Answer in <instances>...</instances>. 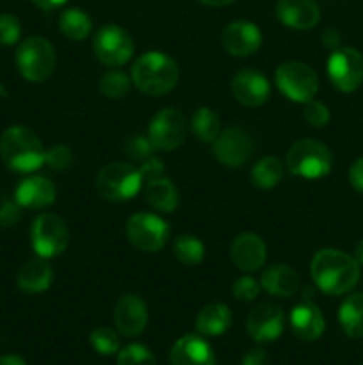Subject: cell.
Segmentation results:
<instances>
[{"mask_svg": "<svg viewBox=\"0 0 363 365\" xmlns=\"http://www.w3.org/2000/svg\"><path fill=\"white\" fill-rule=\"evenodd\" d=\"M312 280L324 294L342 296L352 291L362 277L358 260L349 253L335 248H324L313 255L310 266Z\"/></svg>", "mask_w": 363, "mask_h": 365, "instance_id": "1", "label": "cell"}, {"mask_svg": "<svg viewBox=\"0 0 363 365\" xmlns=\"http://www.w3.org/2000/svg\"><path fill=\"white\" fill-rule=\"evenodd\" d=\"M46 150L34 130L13 125L0 135V157L14 173H34L45 164Z\"/></svg>", "mask_w": 363, "mask_h": 365, "instance_id": "2", "label": "cell"}, {"mask_svg": "<svg viewBox=\"0 0 363 365\" xmlns=\"http://www.w3.org/2000/svg\"><path fill=\"white\" fill-rule=\"evenodd\" d=\"M180 70L173 57L164 52H144L134 63L130 71L132 84L141 93L160 96L169 93L177 86Z\"/></svg>", "mask_w": 363, "mask_h": 365, "instance_id": "3", "label": "cell"}, {"mask_svg": "<svg viewBox=\"0 0 363 365\" xmlns=\"http://www.w3.org/2000/svg\"><path fill=\"white\" fill-rule=\"evenodd\" d=\"M14 61L25 81L43 82L56 70V50L43 36H31L18 45Z\"/></svg>", "mask_w": 363, "mask_h": 365, "instance_id": "4", "label": "cell"}, {"mask_svg": "<svg viewBox=\"0 0 363 365\" xmlns=\"http://www.w3.org/2000/svg\"><path fill=\"white\" fill-rule=\"evenodd\" d=\"M287 168L302 178H322L333 168V153L315 139H299L288 148Z\"/></svg>", "mask_w": 363, "mask_h": 365, "instance_id": "5", "label": "cell"}, {"mask_svg": "<svg viewBox=\"0 0 363 365\" xmlns=\"http://www.w3.org/2000/svg\"><path fill=\"white\" fill-rule=\"evenodd\" d=\"M96 191L109 202H128L142 187L139 168L128 163H110L96 175Z\"/></svg>", "mask_w": 363, "mask_h": 365, "instance_id": "6", "label": "cell"}, {"mask_svg": "<svg viewBox=\"0 0 363 365\" xmlns=\"http://www.w3.org/2000/svg\"><path fill=\"white\" fill-rule=\"evenodd\" d=\"M276 84L288 100L306 103L319 91V77L312 66L299 61H287L276 70Z\"/></svg>", "mask_w": 363, "mask_h": 365, "instance_id": "7", "label": "cell"}, {"mask_svg": "<svg viewBox=\"0 0 363 365\" xmlns=\"http://www.w3.org/2000/svg\"><path fill=\"white\" fill-rule=\"evenodd\" d=\"M31 242L38 257L53 259L64 253L70 245V230L63 217L57 214L45 212L38 216L31 228Z\"/></svg>", "mask_w": 363, "mask_h": 365, "instance_id": "8", "label": "cell"}, {"mask_svg": "<svg viewBox=\"0 0 363 365\" xmlns=\"http://www.w3.org/2000/svg\"><path fill=\"white\" fill-rule=\"evenodd\" d=\"M93 52L96 59L105 66H123L134 53V39L120 25L107 24L96 31L93 39Z\"/></svg>", "mask_w": 363, "mask_h": 365, "instance_id": "9", "label": "cell"}, {"mask_svg": "<svg viewBox=\"0 0 363 365\" xmlns=\"http://www.w3.org/2000/svg\"><path fill=\"white\" fill-rule=\"evenodd\" d=\"M127 237L141 252H159L164 248L169 237V227L162 217L149 212H137L128 217Z\"/></svg>", "mask_w": 363, "mask_h": 365, "instance_id": "10", "label": "cell"}, {"mask_svg": "<svg viewBox=\"0 0 363 365\" xmlns=\"http://www.w3.org/2000/svg\"><path fill=\"white\" fill-rule=\"evenodd\" d=\"M330 81L342 93H352L363 84V56L352 46L335 48L327 59Z\"/></svg>", "mask_w": 363, "mask_h": 365, "instance_id": "11", "label": "cell"}, {"mask_svg": "<svg viewBox=\"0 0 363 365\" xmlns=\"http://www.w3.org/2000/svg\"><path fill=\"white\" fill-rule=\"evenodd\" d=\"M185 134H187V121L184 114L173 107H166L152 118L146 135L152 141L153 148L169 152L184 143Z\"/></svg>", "mask_w": 363, "mask_h": 365, "instance_id": "12", "label": "cell"}, {"mask_svg": "<svg viewBox=\"0 0 363 365\" xmlns=\"http://www.w3.org/2000/svg\"><path fill=\"white\" fill-rule=\"evenodd\" d=\"M216 159L228 168L244 166L253 155L251 135L241 127H228L221 130L216 141L212 143Z\"/></svg>", "mask_w": 363, "mask_h": 365, "instance_id": "13", "label": "cell"}, {"mask_svg": "<svg viewBox=\"0 0 363 365\" xmlns=\"http://www.w3.org/2000/svg\"><path fill=\"white\" fill-rule=\"evenodd\" d=\"M285 314L274 303H262L249 312L248 334L256 342H273L283 334Z\"/></svg>", "mask_w": 363, "mask_h": 365, "instance_id": "14", "label": "cell"}, {"mask_svg": "<svg viewBox=\"0 0 363 365\" xmlns=\"http://www.w3.org/2000/svg\"><path fill=\"white\" fill-rule=\"evenodd\" d=\"M231 93L242 106L260 107L269 100L270 86L265 75L253 68H246L231 81Z\"/></svg>", "mask_w": 363, "mask_h": 365, "instance_id": "15", "label": "cell"}, {"mask_svg": "<svg viewBox=\"0 0 363 365\" xmlns=\"http://www.w3.org/2000/svg\"><path fill=\"white\" fill-rule=\"evenodd\" d=\"M148 323L146 303L135 294H125L117 299L114 309V324L125 337H137Z\"/></svg>", "mask_w": 363, "mask_h": 365, "instance_id": "16", "label": "cell"}, {"mask_svg": "<svg viewBox=\"0 0 363 365\" xmlns=\"http://www.w3.org/2000/svg\"><path fill=\"white\" fill-rule=\"evenodd\" d=\"M223 46L230 56L248 57L262 45V32L255 24L246 20L231 21L223 31Z\"/></svg>", "mask_w": 363, "mask_h": 365, "instance_id": "17", "label": "cell"}, {"mask_svg": "<svg viewBox=\"0 0 363 365\" xmlns=\"http://www.w3.org/2000/svg\"><path fill=\"white\" fill-rule=\"evenodd\" d=\"M231 262L244 273H253L263 267L267 259V246L260 235L244 232L237 235L230 248Z\"/></svg>", "mask_w": 363, "mask_h": 365, "instance_id": "18", "label": "cell"}, {"mask_svg": "<svg viewBox=\"0 0 363 365\" xmlns=\"http://www.w3.org/2000/svg\"><path fill=\"white\" fill-rule=\"evenodd\" d=\"M276 16L285 27L308 31L320 20V9L315 0H278Z\"/></svg>", "mask_w": 363, "mask_h": 365, "instance_id": "19", "label": "cell"}, {"mask_svg": "<svg viewBox=\"0 0 363 365\" xmlns=\"http://www.w3.org/2000/svg\"><path fill=\"white\" fill-rule=\"evenodd\" d=\"M171 365H216V355L201 335H184L169 351Z\"/></svg>", "mask_w": 363, "mask_h": 365, "instance_id": "20", "label": "cell"}, {"mask_svg": "<svg viewBox=\"0 0 363 365\" xmlns=\"http://www.w3.org/2000/svg\"><path fill=\"white\" fill-rule=\"evenodd\" d=\"M290 328L301 341H317L324 334L326 321L319 307L310 299H305L292 309Z\"/></svg>", "mask_w": 363, "mask_h": 365, "instance_id": "21", "label": "cell"}, {"mask_svg": "<svg viewBox=\"0 0 363 365\" xmlns=\"http://www.w3.org/2000/svg\"><path fill=\"white\" fill-rule=\"evenodd\" d=\"M56 185L46 177H28L18 184L14 200L21 209H45L56 202Z\"/></svg>", "mask_w": 363, "mask_h": 365, "instance_id": "22", "label": "cell"}, {"mask_svg": "<svg viewBox=\"0 0 363 365\" xmlns=\"http://www.w3.org/2000/svg\"><path fill=\"white\" fill-rule=\"evenodd\" d=\"M16 282L18 287L27 294H39L52 285L53 271L46 259L38 257L21 266V269L18 271Z\"/></svg>", "mask_w": 363, "mask_h": 365, "instance_id": "23", "label": "cell"}, {"mask_svg": "<svg viewBox=\"0 0 363 365\" xmlns=\"http://www.w3.org/2000/svg\"><path fill=\"white\" fill-rule=\"evenodd\" d=\"M260 285L270 296L290 298L299 289V274L287 264H274L269 269L263 271Z\"/></svg>", "mask_w": 363, "mask_h": 365, "instance_id": "24", "label": "cell"}, {"mask_svg": "<svg viewBox=\"0 0 363 365\" xmlns=\"http://www.w3.org/2000/svg\"><path fill=\"white\" fill-rule=\"evenodd\" d=\"M231 327V312L223 303H209L196 316V330L203 337H217Z\"/></svg>", "mask_w": 363, "mask_h": 365, "instance_id": "25", "label": "cell"}, {"mask_svg": "<svg viewBox=\"0 0 363 365\" xmlns=\"http://www.w3.org/2000/svg\"><path fill=\"white\" fill-rule=\"evenodd\" d=\"M144 196L146 202L155 210H160V212H174L178 207V202H180L177 185L166 177L146 182Z\"/></svg>", "mask_w": 363, "mask_h": 365, "instance_id": "26", "label": "cell"}, {"mask_svg": "<svg viewBox=\"0 0 363 365\" xmlns=\"http://www.w3.org/2000/svg\"><path fill=\"white\" fill-rule=\"evenodd\" d=\"M338 323L347 337H363V292H354L342 302L338 309Z\"/></svg>", "mask_w": 363, "mask_h": 365, "instance_id": "27", "label": "cell"}, {"mask_svg": "<svg viewBox=\"0 0 363 365\" xmlns=\"http://www.w3.org/2000/svg\"><path fill=\"white\" fill-rule=\"evenodd\" d=\"M59 29L71 41H82L88 38L93 31V21L85 11L70 7L64 9L59 16Z\"/></svg>", "mask_w": 363, "mask_h": 365, "instance_id": "28", "label": "cell"}, {"mask_svg": "<svg viewBox=\"0 0 363 365\" xmlns=\"http://www.w3.org/2000/svg\"><path fill=\"white\" fill-rule=\"evenodd\" d=\"M283 163L278 157L267 155L251 170V182L260 189H273L283 178Z\"/></svg>", "mask_w": 363, "mask_h": 365, "instance_id": "29", "label": "cell"}, {"mask_svg": "<svg viewBox=\"0 0 363 365\" xmlns=\"http://www.w3.org/2000/svg\"><path fill=\"white\" fill-rule=\"evenodd\" d=\"M191 128L201 143H214L221 134V120L216 110L209 107H199L191 120Z\"/></svg>", "mask_w": 363, "mask_h": 365, "instance_id": "30", "label": "cell"}, {"mask_svg": "<svg viewBox=\"0 0 363 365\" xmlns=\"http://www.w3.org/2000/svg\"><path fill=\"white\" fill-rule=\"evenodd\" d=\"M173 253L185 266H198L205 257V246L194 235H180L174 241Z\"/></svg>", "mask_w": 363, "mask_h": 365, "instance_id": "31", "label": "cell"}, {"mask_svg": "<svg viewBox=\"0 0 363 365\" xmlns=\"http://www.w3.org/2000/svg\"><path fill=\"white\" fill-rule=\"evenodd\" d=\"M132 78L130 75H127L121 70H110L107 73H103V77L100 78V91L105 98L110 100H120L130 91Z\"/></svg>", "mask_w": 363, "mask_h": 365, "instance_id": "32", "label": "cell"}, {"mask_svg": "<svg viewBox=\"0 0 363 365\" xmlns=\"http://www.w3.org/2000/svg\"><path fill=\"white\" fill-rule=\"evenodd\" d=\"M89 342H91L95 351L105 356L114 355V353H117L121 349L120 335L107 327H100L96 330H93L91 335H89Z\"/></svg>", "mask_w": 363, "mask_h": 365, "instance_id": "33", "label": "cell"}, {"mask_svg": "<svg viewBox=\"0 0 363 365\" xmlns=\"http://www.w3.org/2000/svg\"><path fill=\"white\" fill-rule=\"evenodd\" d=\"M117 365H155V356L146 346L128 344L117 351Z\"/></svg>", "mask_w": 363, "mask_h": 365, "instance_id": "34", "label": "cell"}, {"mask_svg": "<svg viewBox=\"0 0 363 365\" xmlns=\"http://www.w3.org/2000/svg\"><path fill=\"white\" fill-rule=\"evenodd\" d=\"M21 36V25L14 14H0V45H16Z\"/></svg>", "mask_w": 363, "mask_h": 365, "instance_id": "35", "label": "cell"}, {"mask_svg": "<svg viewBox=\"0 0 363 365\" xmlns=\"http://www.w3.org/2000/svg\"><path fill=\"white\" fill-rule=\"evenodd\" d=\"M153 150L155 148H153L148 135H132V138H128L127 143H125V152H127V155L130 157L132 160H141L142 163L144 159L152 157Z\"/></svg>", "mask_w": 363, "mask_h": 365, "instance_id": "36", "label": "cell"}, {"mask_svg": "<svg viewBox=\"0 0 363 365\" xmlns=\"http://www.w3.org/2000/svg\"><path fill=\"white\" fill-rule=\"evenodd\" d=\"M45 164H48L50 170L53 171H64L73 164V153L68 146L57 145L53 148L46 150Z\"/></svg>", "mask_w": 363, "mask_h": 365, "instance_id": "37", "label": "cell"}, {"mask_svg": "<svg viewBox=\"0 0 363 365\" xmlns=\"http://www.w3.org/2000/svg\"><path fill=\"white\" fill-rule=\"evenodd\" d=\"M302 118L308 121L312 127L322 128L326 127L327 121H330V109L324 106L322 102H317V100H310L305 103V109H302Z\"/></svg>", "mask_w": 363, "mask_h": 365, "instance_id": "38", "label": "cell"}, {"mask_svg": "<svg viewBox=\"0 0 363 365\" xmlns=\"http://www.w3.org/2000/svg\"><path fill=\"white\" fill-rule=\"evenodd\" d=\"M260 291H262V285L253 277L238 278V280H235L233 287H231L233 296L237 299H241V302H253L260 294Z\"/></svg>", "mask_w": 363, "mask_h": 365, "instance_id": "39", "label": "cell"}, {"mask_svg": "<svg viewBox=\"0 0 363 365\" xmlns=\"http://www.w3.org/2000/svg\"><path fill=\"white\" fill-rule=\"evenodd\" d=\"M21 207L16 200H4L0 203V227L9 228L20 221Z\"/></svg>", "mask_w": 363, "mask_h": 365, "instance_id": "40", "label": "cell"}, {"mask_svg": "<svg viewBox=\"0 0 363 365\" xmlns=\"http://www.w3.org/2000/svg\"><path fill=\"white\" fill-rule=\"evenodd\" d=\"M139 173H141L142 182H149L164 177V163L159 157H148V159L142 160L141 168H139Z\"/></svg>", "mask_w": 363, "mask_h": 365, "instance_id": "41", "label": "cell"}, {"mask_svg": "<svg viewBox=\"0 0 363 365\" xmlns=\"http://www.w3.org/2000/svg\"><path fill=\"white\" fill-rule=\"evenodd\" d=\"M349 182L359 195H363V157L356 159L349 168Z\"/></svg>", "mask_w": 363, "mask_h": 365, "instance_id": "42", "label": "cell"}, {"mask_svg": "<svg viewBox=\"0 0 363 365\" xmlns=\"http://www.w3.org/2000/svg\"><path fill=\"white\" fill-rule=\"evenodd\" d=\"M269 364V355L263 348H253L246 353L242 359V365H267Z\"/></svg>", "mask_w": 363, "mask_h": 365, "instance_id": "43", "label": "cell"}, {"mask_svg": "<svg viewBox=\"0 0 363 365\" xmlns=\"http://www.w3.org/2000/svg\"><path fill=\"white\" fill-rule=\"evenodd\" d=\"M322 43L327 46V48H337L338 43H340V34L335 29H327L322 34Z\"/></svg>", "mask_w": 363, "mask_h": 365, "instance_id": "44", "label": "cell"}, {"mask_svg": "<svg viewBox=\"0 0 363 365\" xmlns=\"http://www.w3.org/2000/svg\"><path fill=\"white\" fill-rule=\"evenodd\" d=\"M31 2L36 4V6L43 11H53V9H57V7L64 6L68 0H31Z\"/></svg>", "mask_w": 363, "mask_h": 365, "instance_id": "45", "label": "cell"}, {"mask_svg": "<svg viewBox=\"0 0 363 365\" xmlns=\"http://www.w3.org/2000/svg\"><path fill=\"white\" fill-rule=\"evenodd\" d=\"M0 365H27L25 360L18 355H4L0 356Z\"/></svg>", "mask_w": 363, "mask_h": 365, "instance_id": "46", "label": "cell"}, {"mask_svg": "<svg viewBox=\"0 0 363 365\" xmlns=\"http://www.w3.org/2000/svg\"><path fill=\"white\" fill-rule=\"evenodd\" d=\"M201 4H205V6H212V7H223V6H228V4L235 2V0H199Z\"/></svg>", "mask_w": 363, "mask_h": 365, "instance_id": "47", "label": "cell"}, {"mask_svg": "<svg viewBox=\"0 0 363 365\" xmlns=\"http://www.w3.org/2000/svg\"><path fill=\"white\" fill-rule=\"evenodd\" d=\"M354 259L358 260V264H363V239L356 245L354 248Z\"/></svg>", "mask_w": 363, "mask_h": 365, "instance_id": "48", "label": "cell"}]
</instances>
